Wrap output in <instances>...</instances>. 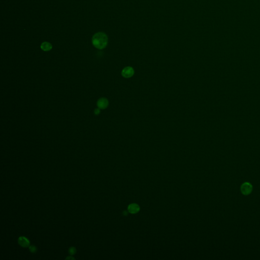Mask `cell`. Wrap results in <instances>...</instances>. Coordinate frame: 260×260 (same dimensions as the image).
I'll use <instances>...</instances> for the list:
<instances>
[{"instance_id": "6da1fadb", "label": "cell", "mask_w": 260, "mask_h": 260, "mask_svg": "<svg viewBox=\"0 0 260 260\" xmlns=\"http://www.w3.org/2000/svg\"><path fill=\"white\" fill-rule=\"evenodd\" d=\"M108 38L106 34L103 32L96 33L92 38V43L94 47L99 49L105 48L108 44Z\"/></svg>"}, {"instance_id": "7a4b0ae2", "label": "cell", "mask_w": 260, "mask_h": 260, "mask_svg": "<svg viewBox=\"0 0 260 260\" xmlns=\"http://www.w3.org/2000/svg\"><path fill=\"white\" fill-rule=\"evenodd\" d=\"M240 190L243 195L245 196L248 195L252 191V185L249 183H245L241 185Z\"/></svg>"}, {"instance_id": "3957f363", "label": "cell", "mask_w": 260, "mask_h": 260, "mask_svg": "<svg viewBox=\"0 0 260 260\" xmlns=\"http://www.w3.org/2000/svg\"><path fill=\"white\" fill-rule=\"evenodd\" d=\"M134 74V70L131 67H127L123 69L122 72V76L129 78L133 76Z\"/></svg>"}, {"instance_id": "277c9868", "label": "cell", "mask_w": 260, "mask_h": 260, "mask_svg": "<svg viewBox=\"0 0 260 260\" xmlns=\"http://www.w3.org/2000/svg\"><path fill=\"white\" fill-rule=\"evenodd\" d=\"M97 105L100 109H105L109 105V101L106 98H101L97 101Z\"/></svg>"}, {"instance_id": "5b68a950", "label": "cell", "mask_w": 260, "mask_h": 260, "mask_svg": "<svg viewBox=\"0 0 260 260\" xmlns=\"http://www.w3.org/2000/svg\"><path fill=\"white\" fill-rule=\"evenodd\" d=\"M18 242L19 245H20L21 246L23 247H28L30 245V241L28 239H27L26 237H20L18 239Z\"/></svg>"}, {"instance_id": "8992f818", "label": "cell", "mask_w": 260, "mask_h": 260, "mask_svg": "<svg viewBox=\"0 0 260 260\" xmlns=\"http://www.w3.org/2000/svg\"><path fill=\"white\" fill-rule=\"evenodd\" d=\"M140 210V207L136 204H130L128 207V211L131 214L137 213Z\"/></svg>"}, {"instance_id": "52a82bcc", "label": "cell", "mask_w": 260, "mask_h": 260, "mask_svg": "<svg viewBox=\"0 0 260 260\" xmlns=\"http://www.w3.org/2000/svg\"><path fill=\"white\" fill-rule=\"evenodd\" d=\"M41 49L44 51H50V50H51L52 48H53V46L52 45L48 42H43L41 45Z\"/></svg>"}, {"instance_id": "ba28073f", "label": "cell", "mask_w": 260, "mask_h": 260, "mask_svg": "<svg viewBox=\"0 0 260 260\" xmlns=\"http://www.w3.org/2000/svg\"><path fill=\"white\" fill-rule=\"evenodd\" d=\"M69 252L71 255H73L76 253V249L74 247H71L69 248Z\"/></svg>"}, {"instance_id": "9c48e42d", "label": "cell", "mask_w": 260, "mask_h": 260, "mask_svg": "<svg viewBox=\"0 0 260 260\" xmlns=\"http://www.w3.org/2000/svg\"><path fill=\"white\" fill-rule=\"evenodd\" d=\"M29 249H30V252H33V253H34V252H36V251H37V248H36V247L34 245H31V246H30L29 247Z\"/></svg>"}, {"instance_id": "30bf717a", "label": "cell", "mask_w": 260, "mask_h": 260, "mask_svg": "<svg viewBox=\"0 0 260 260\" xmlns=\"http://www.w3.org/2000/svg\"><path fill=\"white\" fill-rule=\"evenodd\" d=\"M94 113L95 114L97 115H99L100 113V108H96L95 110V111H94Z\"/></svg>"}, {"instance_id": "8fae6325", "label": "cell", "mask_w": 260, "mask_h": 260, "mask_svg": "<svg viewBox=\"0 0 260 260\" xmlns=\"http://www.w3.org/2000/svg\"><path fill=\"white\" fill-rule=\"evenodd\" d=\"M66 259V260H67V259H69V260H71H71H73V259H74L73 257H72V256H70V257H67Z\"/></svg>"}]
</instances>
